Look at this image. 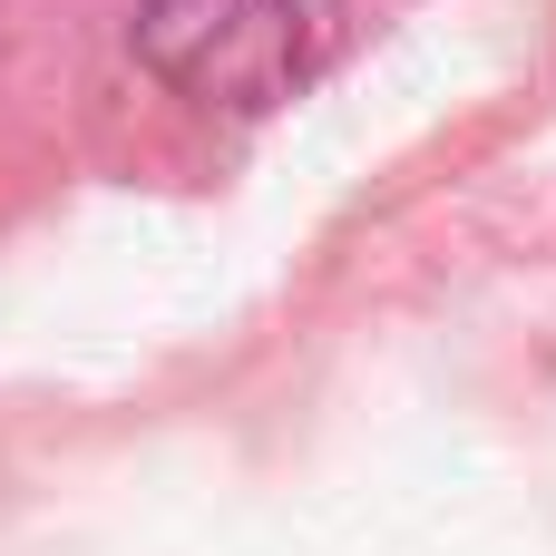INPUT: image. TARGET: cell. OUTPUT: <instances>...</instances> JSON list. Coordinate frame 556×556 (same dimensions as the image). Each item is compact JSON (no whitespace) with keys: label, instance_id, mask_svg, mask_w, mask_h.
<instances>
[{"label":"cell","instance_id":"6da1fadb","mask_svg":"<svg viewBox=\"0 0 556 556\" xmlns=\"http://www.w3.org/2000/svg\"><path fill=\"white\" fill-rule=\"evenodd\" d=\"M342 0H137V59L205 108H274L332 59Z\"/></svg>","mask_w":556,"mask_h":556}]
</instances>
